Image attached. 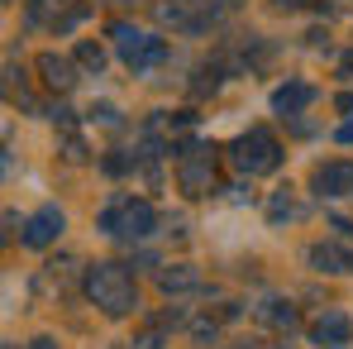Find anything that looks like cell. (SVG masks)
I'll return each mask as SVG.
<instances>
[{
	"mask_svg": "<svg viewBox=\"0 0 353 349\" xmlns=\"http://www.w3.org/2000/svg\"><path fill=\"white\" fill-rule=\"evenodd\" d=\"M196 340H215V321H196Z\"/></svg>",
	"mask_w": 353,
	"mask_h": 349,
	"instance_id": "cell-19",
	"label": "cell"
},
{
	"mask_svg": "<svg viewBox=\"0 0 353 349\" xmlns=\"http://www.w3.org/2000/svg\"><path fill=\"white\" fill-rule=\"evenodd\" d=\"M349 335H353V321L344 316V311H325V316L310 326V340H315L320 349H344Z\"/></svg>",
	"mask_w": 353,
	"mask_h": 349,
	"instance_id": "cell-7",
	"label": "cell"
},
{
	"mask_svg": "<svg viewBox=\"0 0 353 349\" xmlns=\"http://www.w3.org/2000/svg\"><path fill=\"white\" fill-rule=\"evenodd\" d=\"M62 158H67V163H86L91 153H86V144H81L77 134H67V139H62Z\"/></svg>",
	"mask_w": 353,
	"mask_h": 349,
	"instance_id": "cell-16",
	"label": "cell"
},
{
	"mask_svg": "<svg viewBox=\"0 0 353 349\" xmlns=\"http://www.w3.org/2000/svg\"><path fill=\"white\" fill-rule=\"evenodd\" d=\"M334 230H339V234H349V239H353V220H334Z\"/></svg>",
	"mask_w": 353,
	"mask_h": 349,
	"instance_id": "cell-21",
	"label": "cell"
},
{
	"mask_svg": "<svg viewBox=\"0 0 353 349\" xmlns=\"http://www.w3.org/2000/svg\"><path fill=\"white\" fill-rule=\"evenodd\" d=\"M272 5H282V10H296V5H310V0H272Z\"/></svg>",
	"mask_w": 353,
	"mask_h": 349,
	"instance_id": "cell-23",
	"label": "cell"
},
{
	"mask_svg": "<svg viewBox=\"0 0 353 349\" xmlns=\"http://www.w3.org/2000/svg\"><path fill=\"white\" fill-rule=\"evenodd\" d=\"M77 62H81L86 72H101V67H105V48L91 44V39H81V44H77Z\"/></svg>",
	"mask_w": 353,
	"mask_h": 349,
	"instance_id": "cell-14",
	"label": "cell"
},
{
	"mask_svg": "<svg viewBox=\"0 0 353 349\" xmlns=\"http://www.w3.org/2000/svg\"><path fill=\"white\" fill-rule=\"evenodd\" d=\"M176 187L186 196L215 191V144H181L176 149Z\"/></svg>",
	"mask_w": 353,
	"mask_h": 349,
	"instance_id": "cell-2",
	"label": "cell"
},
{
	"mask_svg": "<svg viewBox=\"0 0 353 349\" xmlns=\"http://www.w3.org/2000/svg\"><path fill=\"white\" fill-rule=\"evenodd\" d=\"M110 39L119 44V53H129V48H134V44L143 39V29H134L129 19H115V24H110Z\"/></svg>",
	"mask_w": 353,
	"mask_h": 349,
	"instance_id": "cell-15",
	"label": "cell"
},
{
	"mask_svg": "<svg viewBox=\"0 0 353 349\" xmlns=\"http://www.w3.org/2000/svg\"><path fill=\"white\" fill-rule=\"evenodd\" d=\"M96 225L105 234H115V239H148V234L158 230V211L148 201H119L110 211H101Z\"/></svg>",
	"mask_w": 353,
	"mask_h": 349,
	"instance_id": "cell-4",
	"label": "cell"
},
{
	"mask_svg": "<svg viewBox=\"0 0 353 349\" xmlns=\"http://www.w3.org/2000/svg\"><path fill=\"white\" fill-rule=\"evenodd\" d=\"M86 296L105 311V316H129L139 306V287L119 263H91L86 268Z\"/></svg>",
	"mask_w": 353,
	"mask_h": 349,
	"instance_id": "cell-1",
	"label": "cell"
},
{
	"mask_svg": "<svg viewBox=\"0 0 353 349\" xmlns=\"http://www.w3.org/2000/svg\"><path fill=\"white\" fill-rule=\"evenodd\" d=\"M163 58H168V44H163V39H153V34H143V39L124 53V67H129L134 77H143V72H153Z\"/></svg>",
	"mask_w": 353,
	"mask_h": 349,
	"instance_id": "cell-8",
	"label": "cell"
},
{
	"mask_svg": "<svg viewBox=\"0 0 353 349\" xmlns=\"http://www.w3.org/2000/svg\"><path fill=\"white\" fill-rule=\"evenodd\" d=\"M34 67L43 72V86H48V91H72V86H77V67L67 58H58V53H39Z\"/></svg>",
	"mask_w": 353,
	"mask_h": 349,
	"instance_id": "cell-9",
	"label": "cell"
},
{
	"mask_svg": "<svg viewBox=\"0 0 353 349\" xmlns=\"http://www.w3.org/2000/svg\"><path fill=\"white\" fill-rule=\"evenodd\" d=\"M29 349H58V345H53V340H34Z\"/></svg>",
	"mask_w": 353,
	"mask_h": 349,
	"instance_id": "cell-24",
	"label": "cell"
},
{
	"mask_svg": "<svg viewBox=\"0 0 353 349\" xmlns=\"http://www.w3.org/2000/svg\"><path fill=\"white\" fill-rule=\"evenodd\" d=\"M334 139H339V144H353V120H349V124H339V134H334Z\"/></svg>",
	"mask_w": 353,
	"mask_h": 349,
	"instance_id": "cell-20",
	"label": "cell"
},
{
	"mask_svg": "<svg viewBox=\"0 0 353 349\" xmlns=\"http://www.w3.org/2000/svg\"><path fill=\"white\" fill-rule=\"evenodd\" d=\"M230 158H234L239 173L263 177V173H277V163H282V144L272 139V129H248V134H239V139H234Z\"/></svg>",
	"mask_w": 353,
	"mask_h": 349,
	"instance_id": "cell-3",
	"label": "cell"
},
{
	"mask_svg": "<svg viewBox=\"0 0 353 349\" xmlns=\"http://www.w3.org/2000/svg\"><path fill=\"white\" fill-rule=\"evenodd\" d=\"M339 67H344V72H349V77H353V48H349V53H344V58H339Z\"/></svg>",
	"mask_w": 353,
	"mask_h": 349,
	"instance_id": "cell-22",
	"label": "cell"
},
{
	"mask_svg": "<svg viewBox=\"0 0 353 349\" xmlns=\"http://www.w3.org/2000/svg\"><path fill=\"white\" fill-rule=\"evenodd\" d=\"M62 225H67V220H62L58 206H43V211H34V216L24 220V244H29V249H48L62 234Z\"/></svg>",
	"mask_w": 353,
	"mask_h": 349,
	"instance_id": "cell-6",
	"label": "cell"
},
{
	"mask_svg": "<svg viewBox=\"0 0 353 349\" xmlns=\"http://www.w3.org/2000/svg\"><path fill=\"white\" fill-rule=\"evenodd\" d=\"M320 273H353V254H339L334 244H310V254H305Z\"/></svg>",
	"mask_w": 353,
	"mask_h": 349,
	"instance_id": "cell-11",
	"label": "cell"
},
{
	"mask_svg": "<svg viewBox=\"0 0 353 349\" xmlns=\"http://www.w3.org/2000/svg\"><path fill=\"white\" fill-rule=\"evenodd\" d=\"M91 115H96V120H101V124H115V106H91Z\"/></svg>",
	"mask_w": 353,
	"mask_h": 349,
	"instance_id": "cell-18",
	"label": "cell"
},
{
	"mask_svg": "<svg viewBox=\"0 0 353 349\" xmlns=\"http://www.w3.org/2000/svg\"><path fill=\"white\" fill-rule=\"evenodd\" d=\"M310 187L320 201H339V196H353V163H320L310 173Z\"/></svg>",
	"mask_w": 353,
	"mask_h": 349,
	"instance_id": "cell-5",
	"label": "cell"
},
{
	"mask_svg": "<svg viewBox=\"0 0 353 349\" xmlns=\"http://www.w3.org/2000/svg\"><path fill=\"white\" fill-rule=\"evenodd\" d=\"M196 283H201V278H196V268H186V263H172V268L158 273V287L163 292H191Z\"/></svg>",
	"mask_w": 353,
	"mask_h": 349,
	"instance_id": "cell-12",
	"label": "cell"
},
{
	"mask_svg": "<svg viewBox=\"0 0 353 349\" xmlns=\"http://www.w3.org/2000/svg\"><path fill=\"white\" fill-rule=\"evenodd\" d=\"M268 216H272V220H287V216H296L292 196H287V191H277V196H272V206H268Z\"/></svg>",
	"mask_w": 353,
	"mask_h": 349,
	"instance_id": "cell-17",
	"label": "cell"
},
{
	"mask_svg": "<svg viewBox=\"0 0 353 349\" xmlns=\"http://www.w3.org/2000/svg\"><path fill=\"white\" fill-rule=\"evenodd\" d=\"M310 101H315V86H310V82H287V86L272 91V111H277V115H301Z\"/></svg>",
	"mask_w": 353,
	"mask_h": 349,
	"instance_id": "cell-10",
	"label": "cell"
},
{
	"mask_svg": "<svg viewBox=\"0 0 353 349\" xmlns=\"http://www.w3.org/2000/svg\"><path fill=\"white\" fill-rule=\"evenodd\" d=\"M258 316H263L268 326H277V330H296V306L292 301H268V306H258Z\"/></svg>",
	"mask_w": 353,
	"mask_h": 349,
	"instance_id": "cell-13",
	"label": "cell"
}]
</instances>
